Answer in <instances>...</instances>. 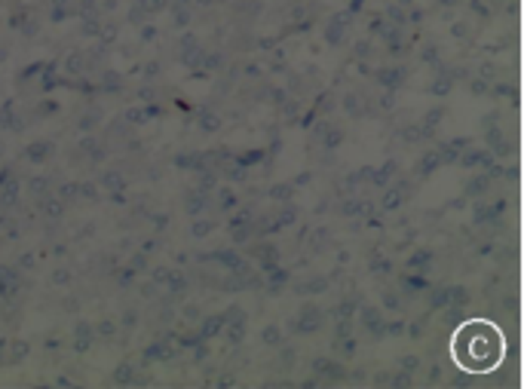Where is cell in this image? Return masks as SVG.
<instances>
[{
  "label": "cell",
  "instance_id": "cell-1",
  "mask_svg": "<svg viewBox=\"0 0 524 389\" xmlns=\"http://www.w3.org/2000/svg\"><path fill=\"white\" fill-rule=\"evenodd\" d=\"M451 356L457 359V365L463 371H475V374H488L494 371L506 356V340L500 334L497 325L484 322V319H475V322H466L463 328L457 331L451 344Z\"/></svg>",
  "mask_w": 524,
  "mask_h": 389
}]
</instances>
